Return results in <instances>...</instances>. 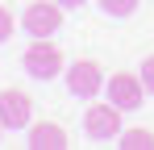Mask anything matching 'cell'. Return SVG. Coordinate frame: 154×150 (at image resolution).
<instances>
[{
	"label": "cell",
	"mask_w": 154,
	"mask_h": 150,
	"mask_svg": "<svg viewBox=\"0 0 154 150\" xmlns=\"http://www.w3.org/2000/svg\"><path fill=\"white\" fill-rule=\"evenodd\" d=\"M100 8L108 17H129V13L137 8V0H100Z\"/></svg>",
	"instance_id": "obj_9"
},
{
	"label": "cell",
	"mask_w": 154,
	"mask_h": 150,
	"mask_svg": "<svg viewBox=\"0 0 154 150\" xmlns=\"http://www.w3.org/2000/svg\"><path fill=\"white\" fill-rule=\"evenodd\" d=\"M100 88H104V71H100V63H92V58H75V63L67 67V92H71V96L92 100Z\"/></svg>",
	"instance_id": "obj_4"
},
{
	"label": "cell",
	"mask_w": 154,
	"mask_h": 150,
	"mask_svg": "<svg viewBox=\"0 0 154 150\" xmlns=\"http://www.w3.org/2000/svg\"><path fill=\"white\" fill-rule=\"evenodd\" d=\"M67 146H71V138L63 125H54V121L29 125V150H67Z\"/></svg>",
	"instance_id": "obj_7"
},
{
	"label": "cell",
	"mask_w": 154,
	"mask_h": 150,
	"mask_svg": "<svg viewBox=\"0 0 154 150\" xmlns=\"http://www.w3.org/2000/svg\"><path fill=\"white\" fill-rule=\"evenodd\" d=\"M137 75H142V88L154 96V54H150V58H142V71H137Z\"/></svg>",
	"instance_id": "obj_10"
},
{
	"label": "cell",
	"mask_w": 154,
	"mask_h": 150,
	"mask_svg": "<svg viewBox=\"0 0 154 150\" xmlns=\"http://www.w3.org/2000/svg\"><path fill=\"white\" fill-rule=\"evenodd\" d=\"M142 96H146V88H142V75L133 71H117L108 75V100L117 104V108H142Z\"/></svg>",
	"instance_id": "obj_6"
},
{
	"label": "cell",
	"mask_w": 154,
	"mask_h": 150,
	"mask_svg": "<svg viewBox=\"0 0 154 150\" xmlns=\"http://www.w3.org/2000/svg\"><path fill=\"white\" fill-rule=\"evenodd\" d=\"M121 113H125V108H117L112 100H108V104H88V108H83V133H88L92 142L121 138Z\"/></svg>",
	"instance_id": "obj_2"
},
{
	"label": "cell",
	"mask_w": 154,
	"mask_h": 150,
	"mask_svg": "<svg viewBox=\"0 0 154 150\" xmlns=\"http://www.w3.org/2000/svg\"><path fill=\"white\" fill-rule=\"evenodd\" d=\"M33 121V100L21 88H4L0 92V125L4 129H29Z\"/></svg>",
	"instance_id": "obj_5"
},
{
	"label": "cell",
	"mask_w": 154,
	"mask_h": 150,
	"mask_svg": "<svg viewBox=\"0 0 154 150\" xmlns=\"http://www.w3.org/2000/svg\"><path fill=\"white\" fill-rule=\"evenodd\" d=\"M0 129H4V125H0Z\"/></svg>",
	"instance_id": "obj_13"
},
{
	"label": "cell",
	"mask_w": 154,
	"mask_h": 150,
	"mask_svg": "<svg viewBox=\"0 0 154 150\" xmlns=\"http://www.w3.org/2000/svg\"><path fill=\"white\" fill-rule=\"evenodd\" d=\"M58 4H63V8H79L83 0H58Z\"/></svg>",
	"instance_id": "obj_12"
},
{
	"label": "cell",
	"mask_w": 154,
	"mask_h": 150,
	"mask_svg": "<svg viewBox=\"0 0 154 150\" xmlns=\"http://www.w3.org/2000/svg\"><path fill=\"white\" fill-rule=\"evenodd\" d=\"M13 29H17V21H13V13H8V8L0 4V42H8V38H13Z\"/></svg>",
	"instance_id": "obj_11"
},
{
	"label": "cell",
	"mask_w": 154,
	"mask_h": 150,
	"mask_svg": "<svg viewBox=\"0 0 154 150\" xmlns=\"http://www.w3.org/2000/svg\"><path fill=\"white\" fill-rule=\"evenodd\" d=\"M21 25H25L33 38H50V33L63 29V4L58 0H33L25 8V17H21Z\"/></svg>",
	"instance_id": "obj_3"
},
{
	"label": "cell",
	"mask_w": 154,
	"mask_h": 150,
	"mask_svg": "<svg viewBox=\"0 0 154 150\" xmlns=\"http://www.w3.org/2000/svg\"><path fill=\"white\" fill-rule=\"evenodd\" d=\"M117 146L121 150H154V133L150 129H121Z\"/></svg>",
	"instance_id": "obj_8"
},
{
	"label": "cell",
	"mask_w": 154,
	"mask_h": 150,
	"mask_svg": "<svg viewBox=\"0 0 154 150\" xmlns=\"http://www.w3.org/2000/svg\"><path fill=\"white\" fill-rule=\"evenodd\" d=\"M21 67H25V75H33V79H54V75H63V67H67V58H63V50L54 46V42H46V38H33V46L21 54Z\"/></svg>",
	"instance_id": "obj_1"
}]
</instances>
